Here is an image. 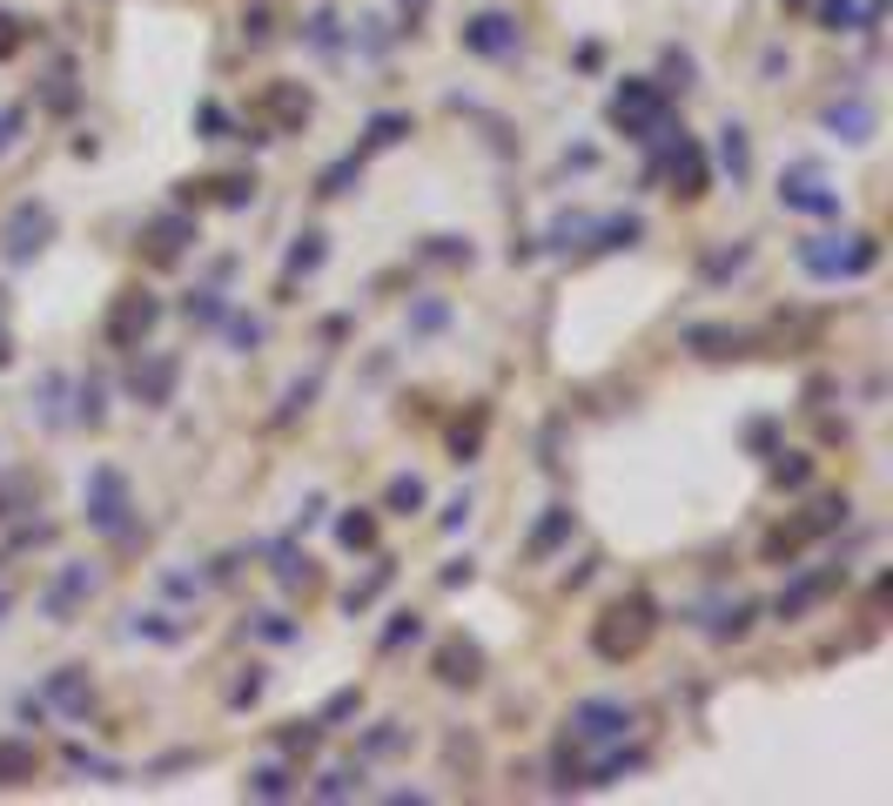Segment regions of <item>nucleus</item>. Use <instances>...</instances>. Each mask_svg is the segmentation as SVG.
I'll return each mask as SVG.
<instances>
[{
    "mask_svg": "<svg viewBox=\"0 0 893 806\" xmlns=\"http://www.w3.org/2000/svg\"><path fill=\"white\" fill-rule=\"evenodd\" d=\"M228 337H235L242 350H249V343H263V322H249V316H235V322H228Z\"/></svg>",
    "mask_w": 893,
    "mask_h": 806,
    "instance_id": "nucleus-53",
    "label": "nucleus"
},
{
    "mask_svg": "<svg viewBox=\"0 0 893 806\" xmlns=\"http://www.w3.org/2000/svg\"><path fill=\"white\" fill-rule=\"evenodd\" d=\"M309 47H322V54H337V14L322 8L316 21H309Z\"/></svg>",
    "mask_w": 893,
    "mask_h": 806,
    "instance_id": "nucleus-44",
    "label": "nucleus"
},
{
    "mask_svg": "<svg viewBox=\"0 0 893 806\" xmlns=\"http://www.w3.org/2000/svg\"><path fill=\"white\" fill-rule=\"evenodd\" d=\"M81 424H102V383H81Z\"/></svg>",
    "mask_w": 893,
    "mask_h": 806,
    "instance_id": "nucleus-51",
    "label": "nucleus"
},
{
    "mask_svg": "<svg viewBox=\"0 0 893 806\" xmlns=\"http://www.w3.org/2000/svg\"><path fill=\"white\" fill-rule=\"evenodd\" d=\"M820 128L833 135V141H873V128H880V115H873V102H860V95H847V102H827V115H820Z\"/></svg>",
    "mask_w": 893,
    "mask_h": 806,
    "instance_id": "nucleus-14",
    "label": "nucleus"
},
{
    "mask_svg": "<svg viewBox=\"0 0 893 806\" xmlns=\"http://www.w3.org/2000/svg\"><path fill=\"white\" fill-rule=\"evenodd\" d=\"M88 598H95V572H88V564H61V579L41 592V612H47L54 625H67Z\"/></svg>",
    "mask_w": 893,
    "mask_h": 806,
    "instance_id": "nucleus-12",
    "label": "nucleus"
},
{
    "mask_svg": "<svg viewBox=\"0 0 893 806\" xmlns=\"http://www.w3.org/2000/svg\"><path fill=\"white\" fill-rule=\"evenodd\" d=\"M182 202H215V209H249L256 182L249 176H215V182H182Z\"/></svg>",
    "mask_w": 893,
    "mask_h": 806,
    "instance_id": "nucleus-17",
    "label": "nucleus"
},
{
    "mask_svg": "<svg viewBox=\"0 0 893 806\" xmlns=\"http://www.w3.org/2000/svg\"><path fill=\"white\" fill-rule=\"evenodd\" d=\"M437 679L444 686H477L483 679V653H477L470 638H444L437 645Z\"/></svg>",
    "mask_w": 893,
    "mask_h": 806,
    "instance_id": "nucleus-16",
    "label": "nucleus"
},
{
    "mask_svg": "<svg viewBox=\"0 0 893 806\" xmlns=\"http://www.w3.org/2000/svg\"><path fill=\"white\" fill-rule=\"evenodd\" d=\"M631 725H638V712H631L625 699H578V706H572V746H578V753L625 746Z\"/></svg>",
    "mask_w": 893,
    "mask_h": 806,
    "instance_id": "nucleus-4",
    "label": "nucleus"
},
{
    "mask_svg": "<svg viewBox=\"0 0 893 806\" xmlns=\"http://www.w3.org/2000/svg\"><path fill=\"white\" fill-rule=\"evenodd\" d=\"M289 793H296L289 766H276V760H269V766H256V773H249V799H289Z\"/></svg>",
    "mask_w": 893,
    "mask_h": 806,
    "instance_id": "nucleus-28",
    "label": "nucleus"
},
{
    "mask_svg": "<svg viewBox=\"0 0 893 806\" xmlns=\"http://www.w3.org/2000/svg\"><path fill=\"white\" fill-rule=\"evenodd\" d=\"M189 322H209V330H215V322H228L222 296H215V289H195V296H189Z\"/></svg>",
    "mask_w": 893,
    "mask_h": 806,
    "instance_id": "nucleus-36",
    "label": "nucleus"
},
{
    "mask_svg": "<svg viewBox=\"0 0 893 806\" xmlns=\"http://www.w3.org/2000/svg\"><path fill=\"white\" fill-rule=\"evenodd\" d=\"M659 88L672 95V88H692V61L685 54H666V81H659Z\"/></svg>",
    "mask_w": 893,
    "mask_h": 806,
    "instance_id": "nucleus-48",
    "label": "nucleus"
},
{
    "mask_svg": "<svg viewBox=\"0 0 893 806\" xmlns=\"http://www.w3.org/2000/svg\"><path fill=\"white\" fill-rule=\"evenodd\" d=\"M403 135H411V115H370V135H363V148H396Z\"/></svg>",
    "mask_w": 893,
    "mask_h": 806,
    "instance_id": "nucleus-32",
    "label": "nucleus"
},
{
    "mask_svg": "<svg viewBox=\"0 0 893 806\" xmlns=\"http://www.w3.org/2000/svg\"><path fill=\"white\" fill-rule=\"evenodd\" d=\"M753 263V250H746V242H740V250H725V256H712L705 263V276H733V269H746Z\"/></svg>",
    "mask_w": 893,
    "mask_h": 806,
    "instance_id": "nucleus-49",
    "label": "nucleus"
},
{
    "mask_svg": "<svg viewBox=\"0 0 893 806\" xmlns=\"http://www.w3.org/2000/svg\"><path fill=\"white\" fill-rule=\"evenodd\" d=\"M337 538H343L350 551H370V544H376V518H370V511H350V518H337Z\"/></svg>",
    "mask_w": 893,
    "mask_h": 806,
    "instance_id": "nucleus-33",
    "label": "nucleus"
},
{
    "mask_svg": "<svg viewBox=\"0 0 893 806\" xmlns=\"http://www.w3.org/2000/svg\"><path fill=\"white\" fill-rule=\"evenodd\" d=\"M652 632H659L652 598H645V592H625L618 605L598 612V625H592V653L612 659V666H625V659H638L645 645H652Z\"/></svg>",
    "mask_w": 893,
    "mask_h": 806,
    "instance_id": "nucleus-1",
    "label": "nucleus"
},
{
    "mask_svg": "<svg viewBox=\"0 0 893 806\" xmlns=\"http://www.w3.org/2000/svg\"><path fill=\"white\" fill-rule=\"evenodd\" d=\"M34 766H41V753H34L28 740H0V786H21V780H34Z\"/></svg>",
    "mask_w": 893,
    "mask_h": 806,
    "instance_id": "nucleus-25",
    "label": "nucleus"
},
{
    "mask_svg": "<svg viewBox=\"0 0 893 806\" xmlns=\"http://www.w3.org/2000/svg\"><path fill=\"white\" fill-rule=\"evenodd\" d=\"M483 424H491V411L477 403V411H470V424H457V431H450V450H457V464H470V457H477V444H483Z\"/></svg>",
    "mask_w": 893,
    "mask_h": 806,
    "instance_id": "nucleus-30",
    "label": "nucleus"
},
{
    "mask_svg": "<svg viewBox=\"0 0 893 806\" xmlns=\"http://www.w3.org/2000/svg\"><path fill=\"white\" fill-rule=\"evenodd\" d=\"M81 505H88V531H102V538H121V531H128V518H135L128 477H121L115 464L88 470V484H81Z\"/></svg>",
    "mask_w": 893,
    "mask_h": 806,
    "instance_id": "nucleus-5",
    "label": "nucleus"
},
{
    "mask_svg": "<svg viewBox=\"0 0 893 806\" xmlns=\"http://www.w3.org/2000/svg\"><path fill=\"white\" fill-rule=\"evenodd\" d=\"M21 47H28V21L0 14V61H8V54H21Z\"/></svg>",
    "mask_w": 893,
    "mask_h": 806,
    "instance_id": "nucleus-45",
    "label": "nucleus"
},
{
    "mask_svg": "<svg viewBox=\"0 0 893 806\" xmlns=\"http://www.w3.org/2000/svg\"><path fill=\"white\" fill-rule=\"evenodd\" d=\"M464 518H470V498H450V505H444V531H457Z\"/></svg>",
    "mask_w": 893,
    "mask_h": 806,
    "instance_id": "nucleus-56",
    "label": "nucleus"
},
{
    "mask_svg": "<svg viewBox=\"0 0 893 806\" xmlns=\"http://www.w3.org/2000/svg\"><path fill=\"white\" fill-rule=\"evenodd\" d=\"M638 235H645L638 215H592V250H631Z\"/></svg>",
    "mask_w": 893,
    "mask_h": 806,
    "instance_id": "nucleus-22",
    "label": "nucleus"
},
{
    "mask_svg": "<svg viewBox=\"0 0 893 806\" xmlns=\"http://www.w3.org/2000/svg\"><path fill=\"white\" fill-rule=\"evenodd\" d=\"M316 263H322V235H316V229H309V235H302V242H296V250H289V276H309V269H316Z\"/></svg>",
    "mask_w": 893,
    "mask_h": 806,
    "instance_id": "nucleus-38",
    "label": "nucleus"
},
{
    "mask_svg": "<svg viewBox=\"0 0 893 806\" xmlns=\"http://www.w3.org/2000/svg\"><path fill=\"white\" fill-rule=\"evenodd\" d=\"M779 209H793V215H840V189H827L820 182V169H786L779 176Z\"/></svg>",
    "mask_w": 893,
    "mask_h": 806,
    "instance_id": "nucleus-11",
    "label": "nucleus"
},
{
    "mask_svg": "<svg viewBox=\"0 0 893 806\" xmlns=\"http://www.w3.org/2000/svg\"><path fill=\"white\" fill-rule=\"evenodd\" d=\"M189 242H195V215H155V222L141 229V250H148V263H155V269L182 263Z\"/></svg>",
    "mask_w": 893,
    "mask_h": 806,
    "instance_id": "nucleus-13",
    "label": "nucleus"
},
{
    "mask_svg": "<svg viewBox=\"0 0 893 806\" xmlns=\"http://www.w3.org/2000/svg\"><path fill=\"white\" fill-rule=\"evenodd\" d=\"M685 343H692L699 357H740V350H746L740 330H685Z\"/></svg>",
    "mask_w": 893,
    "mask_h": 806,
    "instance_id": "nucleus-29",
    "label": "nucleus"
},
{
    "mask_svg": "<svg viewBox=\"0 0 893 806\" xmlns=\"http://www.w3.org/2000/svg\"><path fill=\"white\" fill-rule=\"evenodd\" d=\"M316 740H322V719H289L283 733H276L283 753H316Z\"/></svg>",
    "mask_w": 893,
    "mask_h": 806,
    "instance_id": "nucleus-31",
    "label": "nucleus"
},
{
    "mask_svg": "<svg viewBox=\"0 0 893 806\" xmlns=\"http://www.w3.org/2000/svg\"><path fill=\"white\" fill-rule=\"evenodd\" d=\"M411 322H417V330H444V303H424Z\"/></svg>",
    "mask_w": 893,
    "mask_h": 806,
    "instance_id": "nucleus-55",
    "label": "nucleus"
},
{
    "mask_svg": "<svg viewBox=\"0 0 893 806\" xmlns=\"http://www.w3.org/2000/svg\"><path fill=\"white\" fill-rule=\"evenodd\" d=\"M21 128H28V115H21V108H0V155L21 141Z\"/></svg>",
    "mask_w": 893,
    "mask_h": 806,
    "instance_id": "nucleus-50",
    "label": "nucleus"
},
{
    "mask_svg": "<svg viewBox=\"0 0 893 806\" xmlns=\"http://www.w3.org/2000/svg\"><path fill=\"white\" fill-rule=\"evenodd\" d=\"M357 176H363V155H350V161H337V169H330V176H322V189H316V195H350V182H357Z\"/></svg>",
    "mask_w": 893,
    "mask_h": 806,
    "instance_id": "nucleus-35",
    "label": "nucleus"
},
{
    "mask_svg": "<svg viewBox=\"0 0 893 806\" xmlns=\"http://www.w3.org/2000/svg\"><path fill=\"white\" fill-rule=\"evenodd\" d=\"M34 498H41L34 470H8V477H0V518H21V511H34Z\"/></svg>",
    "mask_w": 893,
    "mask_h": 806,
    "instance_id": "nucleus-24",
    "label": "nucleus"
},
{
    "mask_svg": "<svg viewBox=\"0 0 893 806\" xmlns=\"http://www.w3.org/2000/svg\"><path fill=\"white\" fill-rule=\"evenodd\" d=\"M176 370H182L176 357H148V363H135V383H128V390L148 403V411H161V403L176 396Z\"/></svg>",
    "mask_w": 893,
    "mask_h": 806,
    "instance_id": "nucleus-18",
    "label": "nucleus"
},
{
    "mask_svg": "<svg viewBox=\"0 0 893 806\" xmlns=\"http://www.w3.org/2000/svg\"><path fill=\"white\" fill-rule=\"evenodd\" d=\"M814 477V457H799V450H786V464H773V484H806Z\"/></svg>",
    "mask_w": 893,
    "mask_h": 806,
    "instance_id": "nucleus-43",
    "label": "nucleus"
},
{
    "mask_svg": "<svg viewBox=\"0 0 893 806\" xmlns=\"http://www.w3.org/2000/svg\"><path fill=\"white\" fill-rule=\"evenodd\" d=\"M403 746H411V725H396V719H383L376 733H363V760H390Z\"/></svg>",
    "mask_w": 893,
    "mask_h": 806,
    "instance_id": "nucleus-27",
    "label": "nucleus"
},
{
    "mask_svg": "<svg viewBox=\"0 0 893 806\" xmlns=\"http://www.w3.org/2000/svg\"><path fill=\"white\" fill-rule=\"evenodd\" d=\"M719 169L733 176V189L753 176V148H746V128H740V121H725V128H719Z\"/></svg>",
    "mask_w": 893,
    "mask_h": 806,
    "instance_id": "nucleus-21",
    "label": "nucleus"
},
{
    "mask_svg": "<svg viewBox=\"0 0 893 806\" xmlns=\"http://www.w3.org/2000/svg\"><path fill=\"white\" fill-rule=\"evenodd\" d=\"M8 363H14V343H8V337H0V370H8Z\"/></svg>",
    "mask_w": 893,
    "mask_h": 806,
    "instance_id": "nucleus-58",
    "label": "nucleus"
},
{
    "mask_svg": "<svg viewBox=\"0 0 893 806\" xmlns=\"http://www.w3.org/2000/svg\"><path fill=\"white\" fill-rule=\"evenodd\" d=\"M357 786H363V780H357L350 766H337V773H322V780H316V799H350Z\"/></svg>",
    "mask_w": 893,
    "mask_h": 806,
    "instance_id": "nucleus-39",
    "label": "nucleus"
},
{
    "mask_svg": "<svg viewBox=\"0 0 893 806\" xmlns=\"http://www.w3.org/2000/svg\"><path fill=\"white\" fill-rule=\"evenodd\" d=\"M235 706H249V699H263V666H249V679H235V692H228Z\"/></svg>",
    "mask_w": 893,
    "mask_h": 806,
    "instance_id": "nucleus-52",
    "label": "nucleus"
},
{
    "mask_svg": "<svg viewBox=\"0 0 893 806\" xmlns=\"http://www.w3.org/2000/svg\"><path fill=\"white\" fill-rule=\"evenodd\" d=\"M820 21H827V34H860V8H853V0H820Z\"/></svg>",
    "mask_w": 893,
    "mask_h": 806,
    "instance_id": "nucleus-34",
    "label": "nucleus"
},
{
    "mask_svg": "<svg viewBox=\"0 0 893 806\" xmlns=\"http://www.w3.org/2000/svg\"><path fill=\"white\" fill-rule=\"evenodd\" d=\"M659 161H666V176H672V195H679V202H699V195H705L712 169H705V148H699V141H685V128L659 148Z\"/></svg>",
    "mask_w": 893,
    "mask_h": 806,
    "instance_id": "nucleus-10",
    "label": "nucleus"
},
{
    "mask_svg": "<svg viewBox=\"0 0 893 806\" xmlns=\"http://www.w3.org/2000/svg\"><path fill=\"white\" fill-rule=\"evenodd\" d=\"M309 108H316V102H309V88H296V81H276V88H269V115H276L283 128H302Z\"/></svg>",
    "mask_w": 893,
    "mask_h": 806,
    "instance_id": "nucleus-23",
    "label": "nucleus"
},
{
    "mask_svg": "<svg viewBox=\"0 0 893 806\" xmlns=\"http://www.w3.org/2000/svg\"><path fill=\"white\" fill-rule=\"evenodd\" d=\"M47 699H54L67 719H88V699H95V692H88V672H81V666H61V672L47 679Z\"/></svg>",
    "mask_w": 893,
    "mask_h": 806,
    "instance_id": "nucleus-20",
    "label": "nucleus"
},
{
    "mask_svg": "<svg viewBox=\"0 0 893 806\" xmlns=\"http://www.w3.org/2000/svg\"><path fill=\"white\" fill-rule=\"evenodd\" d=\"M54 242V209L47 202H14V215L0 222V256L8 263H34Z\"/></svg>",
    "mask_w": 893,
    "mask_h": 806,
    "instance_id": "nucleus-7",
    "label": "nucleus"
},
{
    "mask_svg": "<svg viewBox=\"0 0 893 806\" xmlns=\"http://www.w3.org/2000/svg\"><path fill=\"white\" fill-rule=\"evenodd\" d=\"M840 579H847V572H806V579H793V585L779 592V605H773V612H779V618H806L827 592H840Z\"/></svg>",
    "mask_w": 893,
    "mask_h": 806,
    "instance_id": "nucleus-15",
    "label": "nucleus"
},
{
    "mask_svg": "<svg viewBox=\"0 0 893 806\" xmlns=\"http://www.w3.org/2000/svg\"><path fill=\"white\" fill-rule=\"evenodd\" d=\"M786 8H806V0H786Z\"/></svg>",
    "mask_w": 893,
    "mask_h": 806,
    "instance_id": "nucleus-59",
    "label": "nucleus"
},
{
    "mask_svg": "<svg viewBox=\"0 0 893 806\" xmlns=\"http://www.w3.org/2000/svg\"><path fill=\"white\" fill-rule=\"evenodd\" d=\"M873 263H880V235H814V242H799V269L820 276V283L867 276Z\"/></svg>",
    "mask_w": 893,
    "mask_h": 806,
    "instance_id": "nucleus-2",
    "label": "nucleus"
},
{
    "mask_svg": "<svg viewBox=\"0 0 893 806\" xmlns=\"http://www.w3.org/2000/svg\"><path fill=\"white\" fill-rule=\"evenodd\" d=\"M357 706H363V692H357V686H343V692H337L330 706H322V725H337V719H350Z\"/></svg>",
    "mask_w": 893,
    "mask_h": 806,
    "instance_id": "nucleus-46",
    "label": "nucleus"
},
{
    "mask_svg": "<svg viewBox=\"0 0 893 806\" xmlns=\"http://www.w3.org/2000/svg\"><path fill=\"white\" fill-rule=\"evenodd\" d=\"M847 511H853L847 498H820L814 511H799L793 524H779V531H766V544H759V558H766V564H779V558H799V551H806V544H814V538H827L833 524H847Z\"/></svg>",
    "mask_w": 893,
    "mask_h": 806,
    "instance_id": "nucleus-6",
    "label": "nucleus"
},
{
    "mask_svg": "<svg viewBox=\"0 0 893 806\" xmlns=\"http://www.w3.org/2000/svg\"><path fill=\"white\" fill-rule=\"evenodd\" d=\"M155 322H161V303H155L148 289H121V296L108 303V322H102V337H108L115 350H141Z\"/></svg>",
    "mask_w": 893,
    "mask_h": 806,
    "instance_id": "nucleus-8",
    "label": "nucleus"
},
{
    "mask_svg": "<svg viewBox=\"0 0 893 806\" xmlns=\"http://www.w3.org/2000/svg\"><path fill=\"white\" fill-rule=\"evenodd\" d=\"M396 8H403V21H417V14L430 8V0H396Z\"/></svg>",
    "mask_w": 893,
    "mask_h": 806,
    "instance_id": "nucleus-57",
    "label": "nucleus"
},
{
    "mask_svg": "<svg viewBox=\"0 0 893 806\" xmlns=\"http://www.w3.org/2000/svg\"><path fill=\"white\" fill-rule=\"evenodd\" d=\"M746 625H753V605H746V598H740V605H725V612H719V618H712V638H740V632H746Z\"/></svg>",
    "mask_w": 893,
    "mask_h": 806,
    "instance_id": "nucleus-37",
    "label": "nucleus"
},
{
    "mask_svg": "<svg viewBox=\"0 0 893 806\" xmlns=\"http://www.w3.org/2000/svg\"><path fill=\"white\" fill-rule=\"evenodd\" d=\"M14 612V572H8V558H0V618Z\"/></svg>",
    "mask_w": 893,
    "mask_h": 806,
    "instance_id": "nucleus-54",
    "label": "nucleus"
},
{
    "mask_svg": "<svg viewBox=\"0 0 893 806\" xmlns=\"http://www.w3.org/2000/svg\"><path fill=\"white\" fill-rule=\"evenodd\" d=\"M612 121L631 135V141H652V148H666L679 128H672V108H666V88L659 81H625V88L612 95Z\"/></svg>",
    "mask_w": 893,
    "mask_h": 806,
    "instance_id": "nucleus-3",
    "label": "nucleus"
},
{
    "mask_svg": "<svg viewBox=\"0 0 893 806\" xmlns=\"http://www.w3.org/2000/svg\"><path fill=\"white\" fill-rule=\"evenodd\" d=\"M424 477H411V470H403V477H390V491H383V511L390 518H411V511H424Z\"/></svg>",
    "mask_w": 893,
    "mask_h": 806,
    "instance_id": "nucleus-26",
    "label": "nucleus"
},
{
    "mask_svg": "<svg viewBox=\"0 0 893 806\" xmlns=\"http://www.w3.org/2000/svg\"><path fill=\"white\" fill-rule=\"evenodd\" d=\"M0 309H8V296H0Z\"/></svg>",
    "mask_w": 893,
    "mask_h": 806,
    "instance_id": "nucleus-60",
    "label": "nucleus"
},
{
    "mask_svg": "<svg viewBox=\"0 0 893 806\" xmlns=\"http://www.w3.org/2000/svg\"><path fill=\"white\" fill-rule=\"evenodd\" d=\"M383 585H390V564H376V572H370L363 585H350V598H343V605H350V612H363V605H370V598H376Z\"/></svg>",
    "mask_w": 893,
    "mask_h": 806,
    "instance_id": "nucleus-40",
    "label": "nucleus"
},
{
    "mask_svg": "<svg viewBox=\"0 0 893 806\" xmlns=\"http://www.w3.org/2000/svg\"><path fill=\"white\" fill-rule=\"evenodd\" d=\"M430 256H437V263H470V242H457V235H430Z\"/></svg>",
    "mask_w": 893,
    "mask_h": 806,
    "instance_id": "nucleus-47",
    "label": "nucleus"
},
{
    "mask_svg": "<svg viewBox=\"0 0 893 806\" xmlns=\"http://www.w3.org/2000/svg\"><path fill=\"white\" fill-rule=\"evenodd\" d=\"M572 531H578V511H572V505H551V511H544V524L524 538V558H551Z\"/></svg>",
    "mask_w": 893,
    "mask_h": 806,
    "instance_id": "nucleus-19",
    "label": "nucleus"
},
{
    "mask_svg": "<svg viewBox=\"0 0 893 806\" xmlns=\"http://www.w3.org/2000/svg\"><path fill=\"white\" fill-rule=\"evenodd\" d=\"M417 632H424V618H417V612H396V618H390V632H383V653H396V645H403V638H417Z\"/></svg>",
    "mask_w": 893,
    "mask_h": 806,
    "instance_id": "nucleus-41",
    "label": "nucleus"
},
{
    "mask_svg": "<svg viewBox=\"0 0 893 806\" xmlns=\"http://www.w3.org/2000/svg\"><path fill=\"white\" fill-rule=\"evenodd\" d=\"M67 766H81V773H95V780H121V766H108V760H95L88 746H67Z\"/></svg>",
    "mask_w": 893,
    "mask_h": 806,
    "instance_id": "nucleus-42",
    "label": "nucleus"
},
{
    "mask_svg": "<svg viewBox=\"0 0 893 806\" xmlns=\"http://www.w3.org/2000/svg\"><path fill=\"white\" fill-rule=\"evenodd\" d=\"M457 41L470 47V54H483V61H518V47H524V34H518V21L511 14H470L464 28H457Z\"/></svg>",
    "mask_w": 893,
    "mask_h": 806,
    "instance_id": "nucleus-9",
    "label": "nucleus"
}]
</instances>
